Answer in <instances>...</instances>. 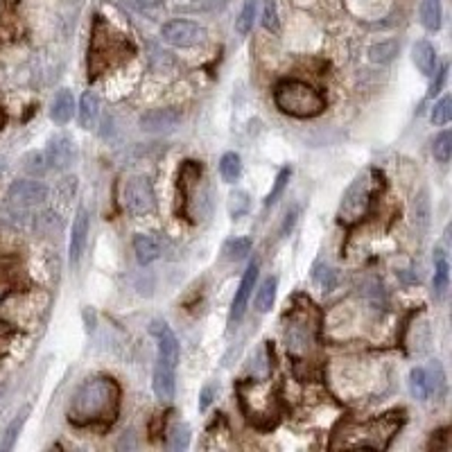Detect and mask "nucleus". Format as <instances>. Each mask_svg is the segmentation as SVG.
<instances>
[{
  "label": "nucleus",
  "mask_w": 452,
  "mask_h": 452,
  "mask_svg": "<svg viewBox=\"0 0 452 452\" xmlns=\"http://www.w3.org/2000/svg\"><path fill=\"white\" fill-rule=\"evenodd\" d=\"M120 409V387L114 378H93L75 391L68 420L77 427L111 425Z\"/></svg>",
  "instance_id": "nucleus-1"
},
{
  "label": "nucleus",
  "mask_w": 452,
  "mask_h": 452,
  "mask_svg": "<svg viewBox=\"0 0 452 452\" xmlns=\"http://www.w3.org/2000/svg\"><path fill=\"white\" fill-rule=\"evenodd\" d=\"M274 102L280 114L292 118H317L324 114L326 97L315 86L299 79H285L274 88Z\"/></svg>",
  "instance_id": "nucleus-2"
},
{
  "label": "nucleus",
  "mask_w": 452,
  "mask_h": 452,
  "mask_svg": "<svg viewBox=\"0 0 452 452\" xmlns=\"http://www.w3.org/2000/svg\"><path fill=\"white\" fill-rule=\"evenodd\" d=\"M405 423L403 411H389L383 414L376 420H369L364 425H357L350 432V437H355V441H348L346 448H374V450H385L389 446V441L394 439V434L400 430V425Z\"/></svg>",
  "instance_id": "nucleus-3"
},
{
  "label": "nucleus",
  "mask_w": 452,
  "mask_h": 452,
  "mask_svg": "<svg viewBox=\"0 0 452 452\" xmlns=\"http://www.w3.org/2000/svg\"><path fill=\"white\" fill-rule=\"evenodd\" d=\"M371 197H374V186H371L369 174H357L353 184L348 186L344 199H341V208H339V219L341 222H357V219L367 213V208L371 204Z\"/></svg>",
  "instance_id": "nucleus-4"
},
{
  "label": "nucleus",
  "mask_w": 452,
  "mask_h": 452,
  "mask_svg": "<svg viewBox=\"0 0 452 452\" xmlns=\"http://www.w3.org/2000/svg\"><path fill=\"white\" fill-rule=\"evenodd\" d=\"M123 202L132 215H152L156 210V195L147 177H132L123 186Z\"/></svg>",
  "instance_id": "nucleus-5"
},
{
  "label": "nucleus",
  "mask_w": 452,
  "mask_h": 452,
  "mask_svg": "<svg viewBox=\"0 0 452 452\" xmlns=\"http://www.w3.org/2000/svg\"><path fill=\"white\" fill-rule=\"evenodd\" d=\"M160 36L163 41L174 46V48H193L206 41V27H202L195 21H186V18H174V21H167L160 27Z\"/></svg>",
  "instance_id": "nucleus-6"
},
{
  "label": "nucleus",
  "mask_w": 452,
  "mask_h": 452,
  "mask_svg": "<svg viewBox=\"0 0 452 452\" xmlns=\"http://www.w3.org/2000/svg\"><path fill=\"white\" fill-rule=\"evenodd\" d=\"M48 193H50L48 186L41 184V181L23 179V181L12 184V188H9V193H7V199H9V206H12L14 213H18V210H29V208L46 204Z\"/></svg>",
  "instance_id": "nucleus-7"
},
{
  "label": "nucleus",
  "mask_w": 452,
  "mask_h": 452,
  "mask_svg": "<svg viewBox=\"0 0 452 452\" xmlns=\"http://www.w3.org/2000/svg\"><path fill=\"white\" fill-rule=\"evenodd\" d=\"M149 335L156 339V346H158L156 359L177 369L179 359H181V346H179L177 335L172 333V328H170L163 319H154L152 324H149Z\"/></svg>",
  "instance_id": "nucleus-8"
},
{
  "label": "nucleus",
  "mask_w": 452,
  "mask_h": 452,
  "mask_svg": "<svg viewBox=\"0 0 452 452\" xmlns=\"http://www.w3.org/2000/svg\"><path fill=\"white\" fill-rule=\"evenodd\" d=\"M181 111L172 107H165V109H152L147 111L143 118H140V129L147 134H170L174 132L181 123Z\"/></svg>",
  "instance_id": "nucleus-9"
},
{
  "label": "nucleus",
  "mask_w": 452,
  "mask_h": 452,
  "mask_svg": "<svg viewBox=\"0 0 452 452\" xmlns=\"http://www.w3.org/2000/svg\"><path fill=\"white\" fill-rule=\"evenodd\" d=\"M256 280H258V260H254V263L247 267L245 276H242V280H240V285L235 289L233 303H231V317H228L231 324H238V321L242 319L249 299H251V294H254Z\"/></svg>",
  "instance_id": "nucleus-10"
},
{
  "label": "nucleus",
  "mask_w": 452,
  "mask_h": 452,
  "mask_svg": "<svg viewBox=\"0 0 452 452\" xmlns=\"http://www.w3.org/2000/svg\"><path fill=\"white\" fill-rule=\"evenodd\" d=\"M88 228H90V222H88L86 208H79L73 219V231H70V242H68V256L73 265H79V260L84 256V249L88 242Z\"/></svg>",
  "instance_id": "nucleus-11"
},
{
  "label": "nucleus",
  "mask_w": 452,
  "mask_h": 452,
  "mask_svg": "<svg viewBox=\"0 0 452 452\" xmlns=\"http://www.w3.org/2000/svg\"><path fill=\"white\" fill-rule=\"evenodd\" d=\"M73 158H75V145L68 136H55L48 143V152H46L48 165H53L55 170H66L73 163Z\"/></svg>",
  "instance_id": "nucleus-12"
},
{
  "label": "nucleus",
  "mask_w": 452,
  "mask_h": 452,
  "mask_svg": "<svg viewBox=\"0 0 452 452\" xmlns=\"http://www.w3.org/2000/svg\"><path fill=\"white\" fill-rule=\"evenodd\" d=\"M152 391H154V396L160 400H172L174 398V391H177L174 367L156 359V367H154V374H152Z\"/></svg>",
  "instance_id": "nucleus-13"
},
{
  "label": "nucleus",
  "mask_w": 452,
  "mask_h": 452,
  "mask_svg": "<svg viewBox=\"0 0 452 452\" xmlns=\"http://www.w3.org/2000/svg\"><path fill=\"white\" fill-rule=\"evenodd\" d=\"M411 62L423 77H432L437 73V50L430 41H416L411 48Z\"/></svg>",
  "instance_id": "nucleus-14"
},
{
  "label": "nucleus",
  "mask_w": 452,
  "mask_h": 452,
  "mask_svg": "<svg viewBox=\"0 0 452 452\" xmlns=\"http://www.w3.org/2000/svg\"><path fill=\"white\" fill-rule=\"evenodd\" d=\"M75 116V97L68 88H62L53 100V107H50V120L55 125H66L70 123Z\"/></svg>",
  "instance_id": "nucleus-15"
},
{
  "label": "nucleus",
  "mask_w": 452,
  "mask_h": 452,
  "mask_svg": "<svg viewBox=\"0 0 452 452\" xmlns=\"http://www.w3.org/2000/svg\"><path fill=\"white\" fill-rule=\"evenodd\" d=\"M134 251H136V260L145 267V265H152L154 260L160 256V245L152 235L138 233L134 238Z\"/></svg>",
  "instance_id": "nucleus-16"
},
{
  "label": "nucleus",
  "mask_w": 452,
  "mask_h": 452,
  "mask_svg": "<svg viewBox=\"0 0 452 452\" xmlns=\"http://www.w3.org/2000/svg\"><path fill=\"white\" fill-rule=\"evenodd\" d=\"M420 23L427 32H437L444 23V5L441 0H420Z\"/></svg>",
  "instance_id": "nucleus-17"
},
{
  "label": "nucleus",
  "mask_w": 452,
  "mask_h": 452,
  "mask_svg": "<svg viewBox=\"0 0 452 452\" xmlns=\"http://www.w3.org/2000/svg\"><path fill=\"white\" fill-rule=\"evenodd\" d=\"M100 116V97L93 93V90H86L79 100V125L84 129H90L97 123Z\"/></svg>",
  "instance_id": "nucleus-18"
},
{
  "label": "nucleus",
  "mask_w": 452,
  "mask_h": 452,
  "mask_svg": "<svg viewBox=\"0 0 452 452\" xmlns=\"http://www.w3.org/2000/svg\"><path fill=\"white\" fill-rule=\"evenodd\" d=\"M276 287H278V278L276 276H269L260 283L258 292H256V310L258 313H269L274 308V301H276Z\"/></svg>",
  "instance_id": "nucleus-19"
},
{
  "label": "nucleus",
  "mask_w": 452,
  "mask_h": 452,
  "mask_svg": "<svg viewBox=\"0 0 452 452\" xmlns=\"http://www.w3.org/2000/svg\"><path fill=\"white\" fill-rule=\"evenodd\" d=\"M398 50H400L398 41H380V43H376V46L369 48V59H371L374 64L387 66V64H391V62L396 59Z\"/></svg>",
  "instance_id": "nucleus-20"
},
{
  "label": "nucleus",
  "mask_w": 452,
  "mask_h": 452,
  "mask_svg": "<svg viewBox=\"0 0 452 452\" xmlns=\"http://www.w3.org/2000/svg\"><path fill=\"white\" fill-rule=\"evenodd\" d=\"M219 174L226 181V184H235L242 174V158L235 152H226L222 158H219Z\"/></svg>",
  "instance_id": "nucleus-21"
},
{
  "label": "nucleus",
  "mask_w": 452,
  "mask_h": 452,
  "mask_svg": "<svg viewBox=\"0 0 452 452\" xmlns=\"http://www.w3.org/2000/svg\"><path fill=\"white\" fill-rule=\"evenodd\" d=\"M448 283H450V267L448 260L444 258L441 251H437V263H434V280H432V287H434V294L441 299L448 292Z\"/></svg>",
  "instance_id": "nucleus-22"
},
{
  "label": "nucleus",
  "mask_w": 452,
  "mask_h": 452,
  "mask_svg": "<svg viewBox=\"0 0 452 452\" xmlns=\"http://www.w3.org/2000/svg\"><path fill=\"white\" fill-rule=\"evenodd\" d=\"M256 12H258V0H245L242 12L235 18V29L240 36H247L256 23Z\"/></svg>",
  "instance_id": "nucleus-23"
},
{
  "label": "nucleus",
  "mask_w": 452,
  "mask_h": 452,
  "mask_svg": "<svg viewBox=\"0 0 452 452\" xmlns=\"http://www.w3.org/2000/svg\"><path fill=\"white\" fill-rule=\"evenodd\" d=\"M27 407L18 414L12 423L7 425V430H5V437H3V441H0V450L3 452H7V450H12L14 448V444H16V439H18V434H21V430H23V425H25V420H27Z\"/></svg>",
  "instance_id": "nucleus-24"
},
{
  "label": "nucleus",
  "mask_w": 452,
  "mask_h": 452,
  "mask_svg": "<svg viewBox=\"0 0 452 452\" xmlns=\"http://www.w3.org/2000/svg\"><path fill=\"white\" fill-rule=\"evenodd\" d=\"M224 258L226 260H242L251 254V240L247 238H233V240H228V242L224 245Z\"/></svg>",
  "instance_id": "nucleus-25"
},
{
  "label": "nucleus",
  "mask_w": 452,
  "mask_h": 452,
  "mask_svg": "<svg viewBox=\"0 0 452 452\" xmlns=\"http://www.w3.org/2000/svg\"><path fill=\"white\" fill-rule=\"evenodd\" d=\"M409 391H411V396H414L416 400H427V376H425V369H411V374H409Z\"/></svg>",
  "instance_id": "nucleus-26"
},
{
  "label": "nucleus",
  "mask_w": 452,
  "mask_h": 452,
  "mask_svg": "<svg viewBox=\"0 0 452 452\" xmlns=\"http://www.w3.org/2000/svg\"><path fill=\"white\" fill-rule=\"evenodd\" d=\"M430 120H432V125H437V127H444L450 123L452 120V97L450 95H444L434 104V109H432V114H430Z\"/></svg>",
  "instance_id": "nucleus-27"
},
{
  "label": "nucleus",
  "mask_w": 452,
  "mask_h": 452,
  "mask_svg": "<svg viewBox=\"0 0 452 452\" xmlns=\"http://www.w3.org/2000/svg\"><path fill=\"white\" fill-rule=\"evenodd\" d=\"M23 170L29 174V177H43L46 170H48V160H46V154L41 152H27L23 156Z\"/></svg>",
  "instance_id": "nucleus-28"
},
{
  "label": "nucleus",
  "mask_w": 452,
  "mask_h": 452,
  "mask_svg": "<svg viewBox=\"0 0 452 452\" xmlns=\"http://www.w3.org/2000/svg\"><path fill=\"white\" fill-rule=\"evenodd\" d=\"M190 444V427L186 423H177L172 425L167 434V448L170 450H186Z\"/></svg>",
  "instance_id": "nucleus-29"
},
{
  "label": "nucleus",
  "mask_w": 452,
  "mask_h": 452,
  "mask_svg": "<svg viewBox=\"0 0 452 452\" xmlns=\"http://www.w3.org/2000/svg\"><path fill=\"white\" fill-rule=\"evenodd\" d=\"M425 376H427V394L437 396L446 389V374L437 359L432 362V367H430V371H425Z\"/></svg>",
  "instance_id": "nucleus-30"
},
{
  "label": "nucleus",
  "mask_w": 452,
  "mask_h": 452,
  "mask_svg": "<svg viewBox=\"0 0 452 452\" xmlns=\"http://www.w3.org/2000/svg\"><path fill=\"white\" fill-rule=\"evenodd\" d=\"M432 152H434V158L439 163H448L450 156H452V132H441L434 140V147H432Z\"/></svg>",
  "instance_id": "nucleus-31"
},
{
  "label": "nucleus",
  "mask_w": 452,
  "mask_h": 452,
  "mask_svg": "<svg viewBox=\"0 0 452 452\" xmlns=\"http://www.w3.org/2000/svg\"><path fill=\"white\" fill-rule=\"evenodd\" d=\"M249 206H251V199L245 190H235V193H231L228 197V213L233 219L242 217L245 213H249Z\"/></svg>",
  "instance_id": "nucleus-32"
},
{
  "label": "nucleus",
  "mask_w": 452,
  "mask_h": 452,
  "mask_svg": "<svg viewBox=\"0 0 452 452\" xmlns=\"http://www.w3.org/2000/svg\"><path fill=\"white\" fill-rule=\"evenodd\" d=\"M263 25L269 32L278 34L280 32V18H278V7L276 0H265V9H263Z\"/></svg>",
  "instance_id": "nucleus-33"
},
{
  "label": "nucleus",
  "mask_w": 452,
  "mask_h": 452,
  "mask_svg": "<svg viewBox=\"0 0 452 452\" xmlns=\"http://www.w3.org/2000/svg\"><path fill=\"white\" fill-rule=\"evenodd\" d=\"M289 177H292V170L289 167H283L278 172V177H276V181H274V188L269 190V195L265 197V206H271L276 202V199L283 195V190H285V186L289 184Z\"/></svg>",
  "instance_id": "nucleus-34"
},
{
  "label": "nucleus",
  "mask_w": 452,
  "mask_h": 452,
  "mask_svg": "<svg viewBox=\"0 0 452 452\" xmlns=\"http://www.w3.org/2000/svg\"><path fill=\"white\" fill-rule=\"evenodd\" d=\"M55 217H57V213H53V210H46V213L39 215L36 217V231H39V233L53 235L55 233Z\"/></svg>",
  "instance_id": "nucleus-35"
},
{
  "label": "nucleus",
  "mask_w": 452,
  "mask_h": 452,
  "mask_svg": "<svg viewBox=\"0 0 452 452\" xmlns=\"http://www.w3.org/2000/svg\"><path fill=\"white\" fill-rule=\"evenodd\" d=\"M213 394H215V387L213 385L204 387L202 396H199V411H206L208 409V405L213 403Z\"/></svg>",
  "instance_id": "nucleus-36"
},
{
  "label": "nucleus",
  "mask_w": 452,
  "mask_h": 452,
  "mask_svg": "<svg viewBox=\"0 0 452 452\" xmlns=\"http://www.w3.org/2000/svg\"><path fill=\"white\" fill-rule=\"evenodd\" d=\"M296 215H299L296 208H292V210H289V213L285 215V222H283V228H280V235H287L289 231H292V226H294V222H296Z\"/></svg>",
  "instance_id": "nucleus-37"
},
{
  "label": "nucleus",
  "mask_w": 452,
  "mask_h": 452,
  "mask_svg": "<svg viewBox=\"0 0 452 452\" xmlns=\"http://www.w3.org/2000/svg\"><path fill=\"white\" fill-rule=\"evenodd\" d=\"M3 172H5V158L0 156V174H3Z\"/></svg>",
  "instance_id": "nucleus-38"
}]
</instances>
